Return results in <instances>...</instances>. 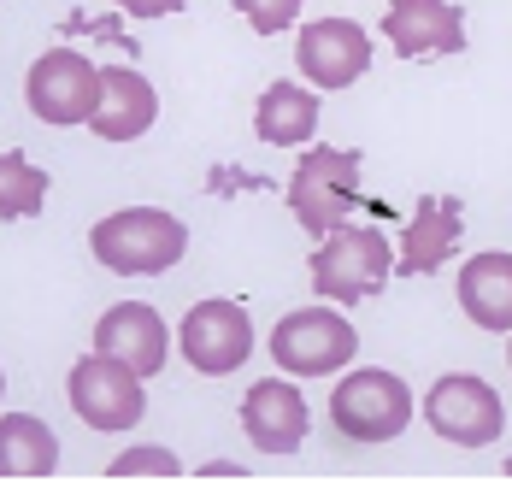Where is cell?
I'll list each match as a JSON object with an SVG mask.
<instances>
[{
	"label": "cell",
	"mask_w": 512,
	"mask_h": 483,
	"mask_svg": "<svg viewBox=\"0 0 512 483\" xmlns=\"http://www.w3.org/2000/svg\"><path fill=\"white\" fill-rule=\"evenodd\" d=\"M89 248H95V260H101L106 271H118V277H159V271H171L183 260L189 230L171 213H159V207H124V213L101 218V224L89 230Z\"/></svg>",
	"instance_id": "cell-1"
},
{
	"label": "cell",
	"mask_w": 512,
	"mask_h": 483,
	"mask_svg": "<svg viewBox=\"0 0 512 483\" xmlns=\"http://www.w3.org/2000/svg\"><path fill=\"white\" fill-rule=\"evenodd\" d=\"M330 419H336V430L348 442H365V448L395 442L412 425V389L395 372H383V366L348 372L336 383V395H330Z\"/></svg>",
	"instance_id": "cell-2"
},
{
	"label": "cell",
	"mask_w": 512,
	"mask_h": 483,
	"mask_svg": "<svg viewBox=\"0 0 512 483\" xmlns=\"http://www.w3.org/2000/svg\"><path fill=\"white\" fill-rule=\"evenodd\" d=\"M359 207V154L354 148H307L289 177V213L307 236H330Z\"/></svg>",
	"instance_id": "cell-3"
},
{
	"label": "cell",
	"mask_w": 512,
	"mask_h": 483,
	"mask_svg": "<svg viewBox=\"0 0 512 483\" xmlns=\"http://www.w3.org/2000/svg\"><path fill=\"white\" fill-rule=\"evenodd\" d=\"M383 283H389V236H377V230H342L336 224L312 248V289L324 301L354 307V301L383 295Z\"/></svg>",
	"instance_id": "cell-4"
},
{
	"label": "cell",
	"mask_w": 512,
	"mask_h": 483,
	"mask_svg": "<svg viewBox=\"0 0 512 483\" xmlns=\"http://www.w3.org/2000/svg\"><path fill=\"white\" fill-rule=\"evenodd\" d=\"M359 354V330L330 307H301L271 330V360L289 377H330Z\"/></svg>",
	"instance_id": "cell-5"
},
{
	"label": "cell",
	"mask_w": 512,
	"mask_h": 483,
	"mask_svg": "<svg viewBox=\"0 0 512 483\" xmlns=\"http://www.w3.org/2000/svg\"><path fill=\"white\" fill-rule=\"evenodd\" d=\"M424 419L454 448H489V442H501L507 407H501V395L483 377L454 372V377H436V389L424 395Z\"/></svg>",
	"instance_id": "cell-6"
},
{
	"label": "cell",
	"mask_w": 512,
	"mask_h": 483,
	"mask_svg": "<svg viewBox=\"0 0 512 483\" xmlns=\"http://www.w3.org/2000/svg\"><path fill=\"white\" fill-rule=\"evenodd\" d=\"M71 407L89 430H130L142 425L148 395H142V377L118 366L112 354H83L71 366Z\"/></svg>",
	"instance_id": "cell-7"
},
{
	"label": "cell",
	"mask_w": 512,
	"mask_h": 483,
	"mask_svg": "<svg viewBox=\"0 0 512 483\" xmlns=\"http://www.w3.org/2000/svg\"><path fill=\"white\" fill-rule=\"evenodd\" d=\"M177 342H183V360L201 377H230L236 366H248V354H254L248 307L242 301H201V307H189Z\"/></svg>",
	"instance_id": "cell-8"
},
{
	"label": "cell",
	"mask_w": 512,
	"mask_h": 483,
	"mask_svg": "<svg viewBox=\"0 0 512 483\" xmlns=\"http://www.w3.org/2000/svg\"><path fill=\"white\" fill-rule=\"evenodd\" d=\"M24 95H30V112L42 124H89L95 112V65L77 54V48H53L30 65L24 77Z\"/></svg>",
	"instance_id": "cell-9"
},
{
	"label": "cell",
	"mask_w": 512,
	"mask_h": 483,
	"mask_svg": "<svg viewBox=\"0 0 512 483\" xmlns=\"http://www.w3.org/2000/svg\"><path fill=\"white\" fill-rule=\"evenodd\" d=\"M301 71H307V83L318 89H348L365 77V65H371V36L359 30L354 18H318L301 30Z\"/></svg>",
	"instance_id": "cell-10"
},
{
	"label": "cell",
	"mask_w": 512,
	"mask_h": 483,
	"mask_svg": "<svg viewBox=\"0 0 512 483\" xmlns=\"http://www.w3.org/2000/svg\"><path fill=\"white\" fill-rule=\"evenodd\" d=\"M154 118H159V95L142 71H130V65L95 71V112H89V130H95L101 142H136Z\"/></svg>",
	"instance_id": "cell-11"
},
{
	"label": "cell",
	"mask_w": 512,
	"mask_h": 483,
	"mask_svg": "<svg viewBox=\"0 0 512 483\" xmlns=\"http://www.w3.org/2000/svg\"><path fill=\"white\" fill-rule=\"evenodd\" d=\"M242 430L259 454H295L307 442V395L283 377H265L242 395Z\"/></svg>",
	"instance_id": "cell-12"
},
{
	"label": "cell",
	"mask_w": 512,
	"mask_h": 483,
	"mask_svg": "<svg viewBox=\"0 0 512 483\" xmlns=\"http://www.w3.org/2000/svg\"><path fill=\"white\" fill-rule=\"evenodd\" d=\"M383 36L395 42V54H407V59L460 54L465 48V12L454 0H389Z\"/></svg>",
	"instance_id": "cell-13"
},
{
	"label": "cell",
	"mask_w": 512,
	"mask_h": 483,
	"mask_svg": "<svg viewBox=\"0 0 512 483\" xmlns=\"http://www.w3.org/2000/svg\"><path fill=\"white\" fill-rule=\"evenodd\" d=\"M95 354H112L136 377H159V366H165V319L148 301H118L95 324Z\"/></svg>",
	"instance_id": "cell-14"
},
{
	"label": "cell",
	"mask_w": 512,
	"mask_h": 483,
	"mask_svg": "<svg viewBox=\"0 0 512 483\" xmlns=\"http://www.w3.org/2000/svg\"><path fill=\"white\" fill-rule=\"evenodd\" d=\"M460 236H465L460 201H454V195H424L418 213H412V224H407V236H401V260L389 271H401V277H430V271L460 248Z\"/></svg>",
	"instance_id": "cell-15"
},
{
	"label": "cell",
	"mask_w": 512,
	"mask_h": 483,
	"mask_svg": "<svg viewBox=\"0 0 512 483\" xmlns=\"http://www.w3.org/2000/svg\"><path fill=\"white\" fill-rule=\"evenodd\" d=\"M460 307L477 330H512V254H477L460 271Z\"/></svg>",
	"instance_id": "cell-16"
},
{
	"label": "cell",
	"mask_w": 512,
	"mask_h": 483,
	"mask_svg": "<svg viewBox=\"0 0 512 483\" xmlns=\"http://www.w3.org/2000/svg\"><path fill=\"white\" fill-rule=\"evenodd\" d=\"M59 436L36 413H0V478H53Z\"/></svg>",
	"instance_id": "cell-17"
},
{
	"label": "cell",
	"mask_w": 512,
	"mask_h": 483,
	"mask_svg": "<svg viewBox=\"0 0 512 483\" xmlns=\"http://www.w3.org/2000/svg\"><path fill=\"white\" fill-rule=\"evenodd\" d=\"M254 130H259V142H271V148H301V142H312V130H318V95H307L301 83H271L259 95Z\"/></svg>",
	"instance_id": "cell-18"
},
{
	"label": "cell",
	"mask_w": 512,
	"mask_h": 483,
	"mask_svg": "<svg viewBox=\"0 0 512 483\" xmlns=\"http://www.w3.org/2000/svg\"><path fill=\"white\" fill-rule=\"evenodd\" d=\"M42 207H48V171L0 148V218H36Z\"/></svg>",
	"instance_id": "cell-19"
},
{
	"label": "cell",
	"mask_w": 512,
	"mask_h": 483,
	"mask_svg": "<svg viewBox=\"0 0 512 483\" xmlns=\"http://www.w3.org/2000/svg\"><path fill=\"white\" fill-rule=\"evenodd\" d=\"M177 478L183 466H177V454L171 448H130V454H118L112 466H106V478Z\"/></svg>",
	"instance_id": "cell-20"
},
{
	"label": "cell",
	"mask_w": 512,
	"mask_h": 483,
	"mask_svg": "<svg viewBox=\"0 0 512 483\" xmlns=\"http://www.w3.org/2000/svg\"><path fill=\"white\" fill-rule=\"evenodd\" d=\"M236 6H242V18L254 24V36H277V30H289L295 12H301V0H236Z\"/></svg>",
	"instance_id": "cell-21"
},
{
	"label": "cell",
	"mask_w": 512,
	"mask_h": 483,
	"mask_svg": "<svg viewBox=\"0 0 512 483\" xmlns=\"http://www.w3.org/2000/svg\"><path fill=\"white\" fill-rule=\"evenodd\" d=\"M130 18H165V12H177V6H189V0H118Z\"/></svg>",
	"instance_id": "cell-22"
},
{
	"label": "cell",
	"mask_w": 512,
	"mask_h": 483,
	"mask_svg": "<svg viewBox=\"0 0 512 483\" xmlns=\"http://www.w3.org/2000/svg\"><path fill=\"white\" fill-rule=\"evenodd\" d=\"M0 389H6V377H0Z\"/></svg>",
	"instance_id": "cell-23"
}]
</instances>
